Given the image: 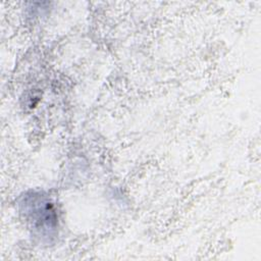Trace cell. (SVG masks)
Wrapping results in <instances>:
<instances>
[{"mask_svg":"<svg viewBox=\"0 0 261 261\" xmlns=\"http://www.w3.org/2000/svg\"><path fill=\"white\" fill-rule=\"evenodd\" d=\"M22 204L24 215L32 222V226H34L40 234L50 237L57 223V217L52 203L42 195L33 194L27 196Z\"/></svg>","mask_w":261,"mask_h":261,"instance_id":"cell-1","label":"cell"}]
</instances>
